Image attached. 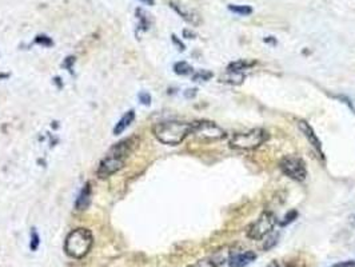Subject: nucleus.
I'll list each match as a JSON object with an SVG mask.
<instances>
[{"instance_id":"1","label":"nucleus","mask_w":355,"mask_h":267,"mask_svg":"<svg viewBox=\"0 0 355 267\" xmlns=\"http://www.w3.org/2000/svg\"><path fill=\"white\" fill-rule=\"evenodd\" d=\"M135 145V138H127L112 146L99 164L98 171H96L99 178H110L111 175L120 171L124 167L126 160L128 159Z\"/></svg>"},{"instance_id":"2","label":"nucleus","mask_w":355,"mask_h":267,"mask_svg":"<svg viewBox=\"0 0 355 267\" xmlns=\"http://www.w3.org/2000/svg\"><path fill=\"white\" fill-rule=\"evenodd\" d=\"M192 124L180 120H168L152 126V134L160 143L167 146L180 145L187 136L191 135Z\"/></svg>"},{"instance_id":"3","label":"nucleus","mask_w":355,"mask_h":267,"mask_svg":"<svg viewBox=\"0 0 355 267\" xmlns=\"http://www.w3.org/2000/svg\"><path fill=\"white\" fill-rule=\"evenodd\" d=\"M93 244L92 233L89 229H75L68 233L64 240V251L68 257L74 259H82L87 254Z\"/></svg>"},{"instance_id":"4","label":"nucleus","mask_w":355,"mask_h":267,"mask_svg":"<svg viewBox=\"0 0 355 267\" xmlns=\"http://www.w3.org/2000/svg\"><path fill=\"white\" fill-rule=\"evenodd\" d=\"M270 138V134L263 128H252L246 132H237L230 138L229 145L231 148L235 150H255L261 147L267 139Z\"/></svg>"},{"instance_id":"5","label":"nucleus","mask_w":355,"mask_h":267,"mask_svg":"<svg viewBox=\"0 0 355 267\" xmlns=\"http://www.w3.org/2000/svg\"><path fill=\"white\" fill-rule=\"evenodd\" d=\"M276 216L274 212L265 210L257 219L247 227L246 234L251 240H262L268 234H271L276 226Z\"/></svg>"},{"instance_id":"6","label":"nucleus","mask_w":355,"mask_h":267,"mask_svg":"<svg viewBox=\"0 0 355 267\" xmlns=\"http://www.w3.org/2000/svg\"><path fill=\"white\" fill-rule=\"evenodd\" d=\"M192 130H191V135L198 139V141L202 142H216V141H222L227 136V132L224 131L223 128L216 124L212 120H206V119H202V120H196V122H192Z\"/></svg>"},{"instance_id":"7","label":"nucleus","mask_w":355,"mask_h":267,"mask_svg":"<svg viewBox=\"0 0 355 267\" xmlns=\"http://www.w3.org/2000/svg\"><path fill=\"white\" fill-rule=\"evenodd\" d=\"M279 169L287 178L295 182H303L307 177L306 162L298 155H285L279 160Z\"/></svg>"},{"instance_id":"8","label":"nucleus","mask_w":355,"mask_h":267,"mask_svg":"<svg viewBox=\"0 0 355 267\" xmlns=\"http://www.w3.org/2000/svg\"><path fill=\"white\" fill-rule=\"evenodd\" d=\"M298 127L299 130L302 131V134L304 135V138L307 139L308 143L311 145L314 150L317 151V154L319 155V158L321 159H325V152H323V148H322V142L321 139L318 138V135L315 134L314 131V128L310 126V123L306 122V120H299L298 122Z\"/></svg>"},{"instance_id":"9","label":"nucleus","mask_w":355,"mask_h":267,"mask_svg":"<svg viewBox=\"0 0 355 267\" xmlns=\"http://www.w3.org/2000/svg\"><path fill=\"white\" fill-rule=\"evenodd\" d=\"M255 259H257V254L251 250H247V251H243V253L231 254L227 259V265H229V267H246L250 263L254 262Z\"/></svg>"},{"instance_id":"10","label":"nucleus","mask_w":355,"mask_h":267,"mask_svg":"<svg viewBox=\"0 0 355 267\" xmlns=\"http://www.w3.org/2000/svg\"><path fill=\"white\" fill-rule=\"evenodd\" d=\"M91 194H92V188H91V183L87 182L82 188V191L76 198V202H75V208L78 211H83L86 210L87 207L89 206L91 203Z\"/></svg>"},{"instance_id":"11","label":"nucleus","mask_w":355,"mask_h":267,"mask_svg":"<svg viewBox=\"0 0 355 267\" xmlns=\"http://www.w3.org/2000/svg\"><path fill=\"white\" fill-rule=\"evenodd\" d=\"M170 7L173 8L175 12H177L182 19H184L187 23H191V24H199V16L196 14H194L192 11L190 10H186L184 8V5H180L175 3V1H170Z\"/></svg>"},{"instance_id":"12","label":"nucleus","mask_w":355,"mask_h":267,"mask_svg":"<svg viewBox=\"0 0 355 267\" xmlns=\"http://www.w3.org/2000/svg\"><path fill=\"white\" fill-rule=\"evenodd\" d=\"M134 119H135V111H134V110L127 111V113L120 118V120L117 123V126L114 127V135H120L121 132H124L127 127H130L131 123L134 122Z\"/></svg>"},{"instance_id":"13","label":"nucleus","mask_w":355,"mask_h":267,"mask_svg":"<svg viewBox=\"0 0 355 267\" xmlns=\"http://www.w3.org/2000/svg\"><path fill=\"white\" fill-rule=\"evenodd\" d=\"M257 61L255 60H246V59H239V60L231 61L227 67V71L230 72H243L244 70H248L252 67Z\"/></svg>"},{"instance_id":"14","label":"nucleus","mask_w":355,"mask_h":267,"mask_svg":"<svg viewBox=\"0 0 355 267\" xmlns=\"http://www.w3.org/2000/svg\"><path fill=\"white\" fill-rule=\"evenodd\" d=\"M135 14H136V18L139 20V29L142 31H148L149 26H151V18H149V15L146 12L145 10H142V8H136L135 10Z\"/></svg>"},{"instance_id":"15","label":"nucleus","mask_w":355,"mask_h":267,"mask_svg":"<svg viewBox=\"0 0 355 267\" xmlns=\"http://www.w3.org/2000/svg\"><path fill=\"white\" fill-rule=\"evenodd\" d=\"M174 72L177 74V75H180V76H186V75H190L194 72V68H192L191 64H188L187 61H178L174 64Z\"/></svg>"},{"instance_id":"16","label":"nucleus","mask_w":355,"mask_h":267,"mask_svg":"<svg viewBox=\"0 0 355 267\" xmlns=\"http://www.w3.org/2000/svg\"><path fill=\"white\" fill-rule=\"evenodd\" d=\"M229 10L233 14L240 15V16H248L252 14V7L247 4H229Z\"/></svg>"},{"instance_id":"17","label":"nucleus","mask_w":355,"mask_h":267,"mask_svg":"<svg viewBox=\"0 0 355 267\" xmlns=\"http://www.w3.org/2000/svg\"><path fill=\"white\" fill-rule=\"evenodd\" d=\"M244 79H246V75L243 72H230V71H227V78H226V80L223 79V82L229 83V85L238 86L242 85Z\"/></svg>"},{"instance_id":"18","label":"nucleus","mask_w":355,"mask_h":267,"mask_svg":"<svg viewBox=\"0 0 355 267\" xmlns=\"http://www.w3.org/2000/svg\"><path fill=\"white\" fill-rule=\"evenodd\" d=\"M212 76H214V74L211 71L199 70L192 75V82H208Z\"/></svg>"},{"instance_id":"19","label":"nucleus","mask_w":355,"mask_h":267,"mask_svg":"<svg viewBox=\"0 0 355 267\" xmlns=\"http://www.w3.org/2000/svg\"><path fill=\"white\" fill-rule=\"evenodd\" d=\"M278 239H279V234H278V233H271V234L267 235L266 242L263 244V250H266V251L271 250V248L278 243Z\"/></svg>"},{"instance_id":"20","label":"nucleus","mask_w":355,"mask_h":267,"mask_svg":"<svg viewBox=\"0 0 355 267\" xmlns=\"http://www.w3.org/2000/svg\"><path fill=\"white\" fill-rule=\"evenodd\" d=\"M298 218V211L296 210H290L287 214H286L285 216H283V219L280 220L279 222V225L280 227H286L287 225H290V223H293L295 219Z\"/></svg>"},{"instance_id":"21","label":"nucleus","mask_w":355,"mask_h":267,"mask_svg":"<svg viewBox=\"0 0 355 267\" xmlns=\"http://www.w3.org/2000/svg\"><path fill=\"white\" fill-rule=\"evenodd\" d=\"M39 244H40V237L37 234L36 229L33 227V229L31 230V243H30L31 251H36L37 248H39Z\"/></svg>"},{"instance_id":"22","label":"nucleus","mask_w":355,"mask_h":267,"mask_svg":"<svg viewBox=\"0 0 355 267\" xmlns=\"http://www.w3.org/2000/svg\"><path fill=\"white\" fill-rule=\"evenodd\" d=\"M35 43H37V44H42V46H44V47H51V46H54L52 39L48 38L47 35H37L36 38H35Z\"/></svg>"},{"instance_id":"23","label":"nucleus","mask_w":355,"mask_h":267,"mask_svg":"<svg viewBox=\"0 0 355 267\" xmlns=\"http://www.w3.org/2000/svg\"><path fill=\"white\" fill-rule=\"evenodd\" d=\"M187 267H216V265L214 263V261L211 258H207V259H202V261H198L194 265H190Z\"/></svg>"},{"instance_id":"24","label":"nucleus","mask_w":355,"mask_h":267,"mask_svg":"<svg viewBox=\"0 0 355 267\" xmlns=\"http://www.w3.org/2000/svg\"><path fill=\"white\" fill-rule=\"evenodd\" d=\"M138 99H139V102L143 104V106H149V104H151V95H149L148 92H146V91L139 92Z\"/></svg>"},{"instance_id":"25","label":"nucleus","mask_w":355,"mask_h":267,"mask_svg":"<svg viewBox=\"0 0 355 267\" xmlns=\"http://www.w3.org/2000/svg\"><path fill=\"white\" fill-rule=\"evenodd\" d=\"M171 40H173V43L175 44V46H177L179 51L183 52L184 50H186V46H184V43H183L182 40H180V39L178 38L175 33H173V35H171Z\"/></svg>"},{"instance_id":"26","label":"nucleus","mask_w":355,"mask_h":267,"mask_svg":"<svg viewBox=\"0 0 355 267\" xmlns=\"http://www.w3.org/2000/svg\"><path fill=\"white\" fill-rule=\"evenodd\" d=\"M74 63H75V58L74 57H68L64 60V63H63V67H64V68H67V70L70 71V72H72V66H74Z\"/></svg>"},{"instance_id":"27","label":"nucleus","mask_w":355,"mask_h":267,"mask_svg":"<svg viewBox=\"0 0 355 267\" xmlns=\"http://www.w3.org/2000/svg\"><path fill=\"white\" fill-rule=\"evenodd\" d=\"M331 267H355V261H346V262H339Z\"/></svg>"},{"instance_id":"28","label":"nucleus","mask_w":355,"mask_h":267,"mask_svg":"<svg viewBox=\"0 0 355 267\" xmlns=\"http://www.w3.org/2000/svg\"><path fill=\"white\" fill-rule=\"evenodd\" d=\"M196 96V89H188L184 91V98L192 99Z\"/></svg>"},{"instance_id":"29","label":"nucleus","mask_w":355,"mask_h":267,"mask_svg":"<svg viewBox=\"0 0 355 267\" xmlns=\"http://www.w3.org/2000/svg\"><path fill=\"white\" fill-rule=\"evenodd\" d=\"M183 36L187 39H194L195 38V33L191 32L190 30H183Z\"/></svg>"},{"instance_id":"30","label":"nucleus","mask_w":355,"mask_h":267,"mask_svg":"<svg viewBox=\"0 0 355 267\" xmlns=\"http://www.w3.org/2000/svg\"><path fill=\"white\" fill-rule=\"evenodd\" d=\"M265 42H266V43H272V44H276V40L274 39V36H267V38H265Z\"/></svg>"},{"instance_id":"31","label":"nucleus","mask_w":355,"mask_h":267,"mask_svg":"<svg viewBox=\"0 0 355 267\" xmlns=\"http://www.w3.org/2000/svg\"><path fill=\"white\" fill-rule=\"evenodd\" d=\"M54 82H55V85L58 86V89H61V87H63V85L60 83V78H59V76H56L55 79H54Z\"/></svg>"},{"instance_id":"32","label":"nucleus","mask_w":355,"mask_h":267,"mask_svg":"<svg viewBox=\"0 0 355 267\" xmlns=\"http://www.w3.org/2000/svg\"><path fill=\"white\" fill-rule=\"evenodd\" d=\"M143 4H147V5H154L155 4V0H140Z\"/></svg>"},{"instance_id":"33","label":"nucleus","mask_w":355,"mask_h":267,"mask_svg":"<svg viewBox=\"0 0 355 267\" xmlns=\"http://www.w3.org/2000/svg\"><path fill=\"white\" fill-rule=\"evenodd\" d=\"M263 267H279V265H278V262H275V261H272V262H270L268 265H266V266Z\"/></svg>"},{"instance_id":"34","label":"nucleus","mask_w":355,"mask_h":267,"mask_svg":"<svg viewBox=\"0 0 355 267\" xmlns=\"http://www.w3.org/2000/svg\"><path fill=\"white\" fill-rule=\"evenodd\" d=\"M286 267H291V266H286Z\"/></svg>"}]
</instances>
